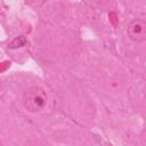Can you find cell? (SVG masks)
Wrapping results in <instances>:
<instances>
[{"instance_id": "obj_1", "label": "cell", "mask_w": 146, "mask_h": 146, "mask_svg": "<svg viewBox=\"0 0 146 146\" xmlns=\"http://www.w3.org/2000/svg\"><path fill=\"white\" fill-rule=\"evenodd\" d=\"M46 103H47L46 92L40 87H31L24 92L23 104L29 112L32 113L40 112L46 106Z\"/></svg>"}, {"instance_id": "obj_2", "label": "cell", "mask_w": 146, "mask_h": 146, "mask_svg": "<svg viewBox=\"0 0 146 146\" xmlns=\"http://www.w3.org/2000/svg\"><path fill=\"white\" fill-rule=\"evenodd\" d=\"M129 39L135 42H141L146 39V24L141 19H133L127 26Z\"/></svg>"}, {"instance_id": "obj_3", "label": "cell", "mask_w": 146, "mask_h": 146, "mask_svg": "<svg viewBox=\"0 0 146 146\" xmlns=\"http://www.w3.org/2000/svg\"><path fill=\"white\" fill-rule=\"evenodd\" d=\"M26 44H27V39H26L24 35H18V36H16L15 39H13V40L9 42L8 47H9L10 49H17V48L25 47Z\"/></svg>"}]
</instances>
